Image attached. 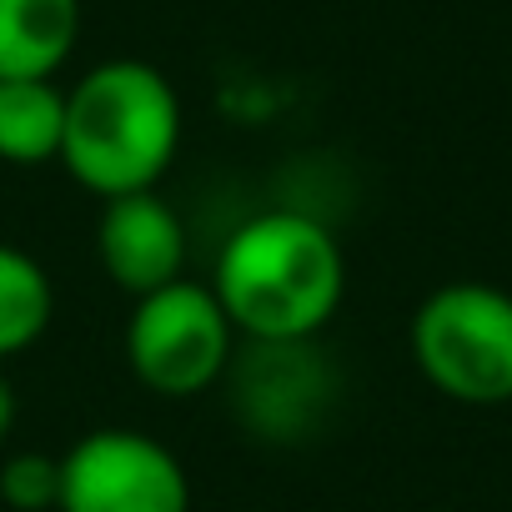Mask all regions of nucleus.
<instances>
[{
	"label": "nucleus",
	"instance_id": "nucleus-11",
	"mask_svg": "<svg viewBox=\"0 0 512 512\" xmlns=\"http://www.w3.org/2000/svg\"><path fill=\"white\" fill-rule=\"evenodd\" d=\"M11 427H16V387H11L6 372H0V442L11 437Z\"/></svg>",
	"mask_w": 512,
	"mask_h": 512
},
{
	"label": "nucleus",
	"instance_id": "nucleus-9",
	"mask_svg": "<svg viewBox=\"0 0 512 512\" xmlns=\"http://www.w3.org/2000/svg\"><path fill=\"white\" fill-rule=\"evenodd\" d=\"M56 317V287L31 251L0 241V362L31 352Z\"/></svg>",
	"mask_w": 512,
	"mask_h": 512
},
{
	"label": "nucleus",
	"instance_id": "nucleus-6",
	"mask_svg": "<svg viewBox=\"0 0 512 512\" xmlns=\"http://www.w3.org/2000/svg\"><path fill=\"white\" fill-rule=\"evenodd\" d=\"M96 251L106 277L131 292H161L171 282H181L186 272V226L176 216L171 201H161L156 191H131L106 201L101 211V231H96Z\"/></svg>",
	"mask_w": 512,
	"mask_h": 512
},
{
	"label": "nucleus",
	"instance_id": "nucleus-4",
	"mask_svg": "<svg viewBox=\"0 0 512 512\" xmlns=\"http://www.w3.org/2000/svg\"><path fill=\"white\" fill-rule=\"evenodd\" d=\"M236 327L211 287L171 282L161 292L136 297L126 322V362L141 387L156 397H196L231 367Z\"/></svg>",
	"mask_w": 512,
	"mask_h": 512
},
{
	"label": "nucleus",
	"instance_id": "nucleus-3",
	"mask_svg": "<svg viewBox=\"0 0 512 512\" xmlns=\"http://www.w3.org/2000/svg\"><path fill=\"white\" fill-rule=\"evenodd\" d=\"M412 357L462 407L512 402V297L487 282L437 287L412 317Z\"/></svg>",
	"mask_w": 512,
	"mask_h": 512
},
{
	"label": "nucleus",
	"instance_id": "nucleus-7",
	"mask_svg": "<svg viewBox=\"0 0 512 512\" xmlns=\"http://www.w3.org/2000/svg\"><path fill=\"white\" fill-rule=\"evenodd\" d=\"M81 41V0H0V81H51Z\"/></svg>",
	"mask_w": 512,
	"mask_h": 512
},
{
	"label": "nucleus",
	"instance_id": "nucleus-10",
	"mask_svg": "<svg viewBox=\"0 0 512 512\" xmlns=\"http://www.w3.org/2000/svg\"><path fill=\"white\" fill-rule=\"evenodd\" d=\"M0 502L11 512H51L61 507V457L11 452L0 462Z\"/></svg>",
	"mask_w": 512,
	"mask_h": 512
},
{
	"label": "nucleus",
	"instance_id": "nucleus-5",
	"mask_svg": "<svg viewBox=\"0 0 512 512\" xmlns=\"http://www.w3.org/2000/svg\"><path fill=\"white\" fill-rule=\"evenodd\" d=\"M56 512H191V482L171 447L136 427H101L61 457Z\"/></svg>",
	"mask_w": 512,
	"mask_h": 512
},
{
	"label": "nucleus",
	"instance_id": "nucleus-2",
	"mask_svg": "<svg viewBox=\"0 0 512 512\" xmlns=\"http://www.w3.org/2000/svg\"><path fill=\"white\" fill-rule=\"evenodd\" d=\"M181 151L176 86L146 61H101L66 91L61 166L101 201L156 191Z\"/></svg>",
	"mask_w": 512,
	"mask_h": 512
},
{
	"label": "nucleus",
	"instance_id": "nucleus-1",
	"mask_svg": "<svg viewBox=\"0 0 512 512\" xmlns=\"http://www.w3.org/2000/svg\"><path fill=\"white\" fill-rule=\"evenodd\" d=\"M211 292L236 337H251L256 347H297L337 317L347 262L317 216L262 211L226 236Z\"/></svg>",
	"mask_w": 512,
	"mask_h": 512
},
{
	"label": "nucleus",
	"instance_id": "nucleus-8",
	"mask_svg": "<svg viewBox=\"0 0 512 512\" xmlns=\"http://www.w3.org/2000/svg\"><path fill=\"white\" fill-rule=\"evenodd\" d=\"M66 91L56 81H0V161L46 166L61 161Z\"/></svg>",
	"mask_w": 512,
	"mask_h": 512
}]
</instances>
